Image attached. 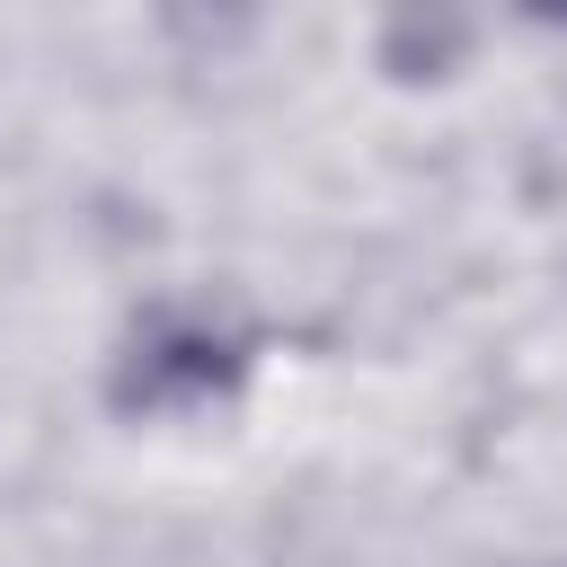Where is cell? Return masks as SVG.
Here are the masks:
<instances>
[{"label":"cell","mask_w":567,"mask_h":567,"mask_svg":"<svg viewBox=\"0 0 567 567\" xmlns=\"http://www.w3.org/2000/svg\"><path fill=\"white\" fill-rule=\"evenodd\" d=\"M221 381V346L213 337H168L142 354V399H168V390H213Z\"/></svg>","instance_id":"6da1fadb"}]
</instances>
